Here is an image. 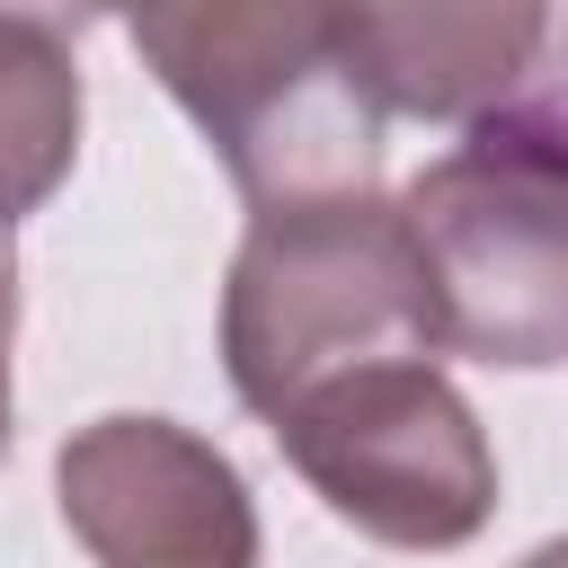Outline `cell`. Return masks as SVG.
<instances>
[{"label": "cell", "instance_id": "ba28073f", "mask_svg": "<svg viewBox=\"0 0 568 568\" xmlns=\"http://www.w3.org/2000/svg\"><path fill=\"white\" fill-rule=\"evenodd\" d=\"M9 337H18V257L0 240V453H9Z\"/></svg>", "mask_w": 568, "mask_h": 568}, {"label": "cell", "instance_id": "52a82bcc", "mask_svg": "<svg viewBox=\"0 0 568 568\" xmlns=\"http://www.w3.org/2000/svg\"><path fill=\"white\" fill-rule=\"evenodd\" d=\"M80 160V53L62 18L0 9V240Z\"/></svg>", "mask_w": 568, "mask_h": 568}, {"label": "cell", "instance_id": "277c9868", "mask_svg": "<svg viewBox=\"0 0 568 568\" xmlns=\"http://www.w3.org/2000/svg\"><path fill=\"white\" fill-rule=\"evenodd\" d=\"M311 497L382 550H462L497 515V453L444 364H364L266 417Z\"/></svg>", "mask_w": 568, "mask_h": 568}, {"label": "cell", "instance_id": "8992f818", "mask_svg": "<svg viewBox=\"0 0 568 568\" xmlns=\"http://www.w3.org/2000/svg\"><path fill=\"white\" fill-rule=\"evenodd\" d=\"M346 62L382 115L488 124L559 44L550 9H337Z\"/></svg>", "mask_w": 568, "mask_h": 568}, {"label": "cell", "instance_id": "5b68a950", "mask_svg": "<svg viewBox=\"0 0 568 568\" xmlns=\"http://www.w3.org/2000/svg\"><path fill=\"white\" fill-rule=\"evenodd\" d=\"M53 497L98 568H257L240 462L178 417H89L53 453Z\"/></svg>", "mask_w": 568, "mask_h": 568}, {"label": "cell", "instance_id": "9c48e42d", "mask_svg": "<svg viewBox=\"0 0 568 568\" xmlns=\"http://www.w3.org/2000/svg\"><path fill=\"white\" fill-rule=\"evenodd\" d=\"M515 568H568V532H559V541H541V550H524Z\"/></svg>", "mask_w": 568, "mask_h": 568}, {"label": "cell", "instance_id": "7a4b0ae2", "mask_svg": "<svg viewBox=\"0 0 568 568\" xmlns=\"http://www.w3.org/2000/svg\"><path fill=\"white\" fill-rule=\"evenodd\" d=\"M364 364H435V302L399 204L328 195L248 213L222 275V373L240 408L284 417Z\"/></svg>", "mask_w": 568, "mask_h": 568}, {"label": "cell", "instance_id": "3957f363", "mask_svg": "<svg viewBox=\"0 0 568 568\" xmlns=\"http://www.w3.org/2000/svg\"><path fill=\"white\" fill-rule=\"evenodd\" d=\"M399 222L426 266L435 355L541 373L568 364V124L488 115L417 169Z\"/></svg>", "mask_w": 568, "mask_h": 568}, {"label": "cell", "instance_id": "6da1fadb", "mask_svg": "<svg viewBox=\"0 0 568 568\" xmlns=\"http://www.w3.org/2000/svg\"><path fill=\"white\" fill-rule=\"evenodd\" d=\"M133 53L195 115V133L240 178L248 213L373 195L382 106L364 98L337 9L311 0H213V9H133Z\"/></svg>", "mask_w": 568, "mask_h": 568}]
</instances>
